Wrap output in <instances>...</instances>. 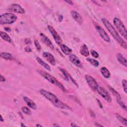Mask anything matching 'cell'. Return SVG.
Returning <instances> with one entry per match:
<instances>
[{
    "label": "cell",
    "mask_w": 127,
    "mask_h": 127,
    "mask_svg": "<svg viewBox=\"0 0 127 127\" xmlns=\"http://www.w3.org/2000/svg\"><path fill=\"white\" fill-rule=\"evenodd\" d=\"M40 93L48 99L51 103L56 107L67 110H71V108L65 103L61 101L55 94L51 93L45 89H41L40 90Z\"/></svg>",
    "instance_id": "1"
},
{
    "label": "cell",
    "mask_w": 127,
    "mask_h": 127,
    "mask_svg": "<svg viewBox=\"0 0 127 127\" xmlns=\"http://www.w3.org/2000/svg\"><path fill=\"white\" fill-rule=\"evenodd\" d=\"M102 23L104 24V26L107 29L110 33L112 35L113 37L116 40V41L120 45V46L123 48L126 49L127 48V42L123 40L121 36L118 34V32L116 30L114 26L111 24V23L106 18H103L101 19Z\"/></svg>",
    "instance_id": "2"
},
{
    "label": "cell",
    "mask_w": 127,
    "mask_h": 127,
    "mask_svg": "<svg viewBox=\"0 0 127 127\" xmlns=\"http://www.w3.org/2000/svg\"><path fill=\"white\" fill-rule=\"evenodd\" d=\"M37 71L41 76L45 78L51 83L57 86L58 87L60 88L63 92H67V90L65 88L64 86L60 82H59L56 78L51 75L50 74L41 69H37Z\"/></svg>",
    "instance_id": "3"
},
{
    "label": "cell",
    "mask_w": 127,
    "mask_h": 127,
    "mask_svg": "<svg viewBox=\"0 0 127 127\" xmlns=\"http://www.w3.org/2000/svg\"><path fill=\"white\" fill-rule=\"evenodd\" d=\"M17 20L16 16L12 13H5L0 16V24L1 25L10 24Z\"/></svg>",
    "instance_id": "4"
},
{
    "label": "cell",
    "mask_w": 127,
    "mask_h": 127,
    "mask_svg": "<svg viewBox=\"0 0 127 127\" xmlns=\"http://www.w3.org/2000/svg\"><path fill=\"white\" fill-rule=\"evenodd\" d=\"M113 23L118 32L121 34L122 36H123L125 40H127V30L123 23L121 21V20H120L119 18L117 17L114 18Z\"/></svg>",
    "instance_id": "5"
},
{
    "label": "cell",
    "mask_w": 127,
    "mask_h": 127,
    "mask_svg": "<svg viewBox=\"0 0 127 127\" xmlns=\"http://www.w3.org/2000/svg\"><path fill=\"white\" fill-rule=\"evenodd\" d=\"M96 91L106 101L108 102H112V98L110 96V93L104 88L98 86L96 89Z\"/></svg>",
    "instance_id": "6"
},
{
    "label": "cell",
    "mask_w": 127,
    "mask_h": 127,
    "mask_svg": "<svg viewBox=\"0 0 127 127\" xmlns=\"http://www.w3.org/2000/svg\"><path fill=\"white\" fill-rule=\"evenodd\" d=\"M85 78L90 88L94 91H96L98 85L95 78L88 74L85 75Z\"/></svg>",
    "instance_id": "7"
},
{
    "label": "cell",
    "mask_w": 127,
    "mask_h": 127,
    "mask_svg": "<svg viewBox=\"0 0 127 127\" xmlns=\"http://www.w3.org/2000/svg\"><path fill=\"white\" fill-rule=\"evenodd\" d=\"M48 30L50 32V33H51V34L52 35V36H53L54 39L55 40L56 43L58 45H61L62 44V39L61 36L57 33V32L51 25H48Z\"/></svg>",
    "instance_id": "8"
},
{
    "label": "cell",
    "mask_w": 127,
    "mask_h": 127,
    "mask_svg": "<svg viewBox=\"0 0 127 127\" xmlns=\"http://www.w3.org/2000/svg\"><path fill=\"white\" fill-rule=\"evenodd\" d=\"M95 26L98 34H99L100 36L102 38V39H103L105 41L107 42H110V38L107 35V34L106 33V32L105 31V30L100 25H99L97 23L95 24Z\"/></svg>",
    "instance_id": "9"
},
{
    "label": "cell",
    "mask_w": 127,
    "mask_h": 127,
    "mask_svg": "<svg viewBox=\"0 0 127 127\" xmlns=\"http://www.w3.org/2000/svg\"><path fill=\"white\" fill-rule=\"evenodd\" d=\"M8 9L10 11H13L18 13L22 14L25 13V10L22 8V7L16 3H13L11 4L9 7Z\"/></svg>",
    "instance_id": "10"
},
{
    "label": "cell",
    "mask_w": 127,
    "mask_h": 127,
    "mask_svg": "<svg viewBox=\"0 0 127 127\" xmlns=\"http://www.w3.org/2000/svg\"><path fill=\"white\" fill-rule=\"evenodd\" d=\"M69 60L71 63L76 66L80 68L82 67V64L81 61L76 55L74 54H70L69 56Z\"/></svg>",
    "instance_id": "11"
},
{
    "label": "cell",
    "mask_w": 127,
    "mask_h": 127,
    "mask_svg": "<svg viewBox=\"0 0 127 127\" xmlns=\"http://www.w3.org/2000/svg\"><path fill=\"white\" fill-rule=\"evenodd\" d=\"M41 39L42 41L45 43V45H46L48 47H49L51 50H54V45L51 42V41L49 39V38H48L45 34L43 33H40V34Z\"/></svg>",
    "instance_id": "12"
},
{
    "label": "cell",
    "mask_w": 127,
    "mask_h": 127,
    "mask_svg": "<svg viewBox=\"0 0 127 127\" xmlns=\"http://www.w3.org/2000/svg\"><path fill=\"white\" fill-rule=\"evenodd\" d=\"M42 56L51 64L53 65H55L56 64L55 59L54 56H53V55H52L51 53L45 52L43 53Z\"/></svg>",
    "instance_id": "13"
},
{
    "label": "cell",
    "mask_w": 127,
    "mask_h": 127,
    "mask_svg": "<svg viewBox=\"0 0 127 127\" xmlns=\"http://www.w3.org/2000/svg\"><path fill=\"white\" fill-rule=\"evenodd\" d=\"M59 69L60 70V71H61V72L63 73V74L64 75V77L65 78V80L68 81V80H70L75 85H76L77 87H78L77 84L76 83V81L73 79V78L71 76V75L68 73V72L67 71H66L65 69H63V68H59Z\"/></svg>",
    "instance_id": "14"
},
{
    "label": "cell",
    "mask_w": 127,
    "mask_h": 127,
    "mask_svg": "<svg viewBox=\"0 0 127 127\" xmlns=\"http://www.w3.org/2000/svg\"><path fill=\"white\" fill-rule=\"evenodd\" d=\"M71 15L74 20L79 24H81L83 22V19L81 15L75 10H72L71 11Z\"/></svg>",
    "instance_id": "15"
},
{
    "label": "cell",
    "mask_w": 127,
    "mask_h": 127,
    "mask_svg": "<svg viewBox=\"0 0 127 127\" xmlns=\"http://www.w3.org/2000/svg\"><path fill=\"white\" fill-rule=\"evenodd\" d=\"M23 99L24 101L26 102V104L31 108H32L33 110H36L37 109V105L30 98L27 97H24Z\"/></svg>",
    "instance_id": "16"
},
{
    "label": "cell",
    "mask_w": 127,
    "mask_h": 127,
    "mask_svg": "<svg viewBox=\"0 0 127 127\" xmlns=\"http://www.w3.org/2000/svg\"><path fill=\"white\" fill-rule=\"evenodd\" d=\"M79 52L80 54L84 57H88L89 56V52L87 46L85 44H83L80 49Z\"/></svg>",
    "instance_id": "17"
},
{
    "label": "cell",
    "mask_w": 127,
    "mask_h": 127,
    "mask_svg": "<svg viewBox=\"0 0 127 127\" xmlns=\"http://www.w3.org/2000/svg\"><path fill=\"white\" fill-rule=\"evenodd\" d=\"M117 60H118V62L121 64H122V65H123L125 67L127 66V60L124 57H123V56L121 54L118 53L117 54Z\"/></svg>",
    "instance_id": "18"
},
{
    "label": "cell",
    "mask_w": 127,
    "mask_h": 127,
    "mask_svg": "<svg viewBox=\"0 0 127 127\" xmlns=\"http://www.w3.org/2000/svg\"><path fill=\"white\" fill-rule=\"evenodd\" d=\"M36 61L40 65H41L43 67H44L46 70H47L48 71L51 70V67H50V65L48 64L45 63L44 61H43L41 58H40L39 57H37Z\"/></svg>",
    "instance_id": "19"
},
{
    "label": "cell",
    "mask_w": 127,
    "mask_h": 127,
    "mask_svg": "<svg viewBox=\"0 0 127 127\" xmlns=\"http://www.w3.org/2000/svg\"><path fill=\"white\" fill-rule=\"evenodd\" d=\"M60 47L62 51L66 55H70L72 52V50L64 44H61Z\"/></svg>",
    "instance_id": "20"
},
{
    "label": "cell",
    "mask_w": 127,
    "mask_h": 127,
    "mask_svg": "<svg viewBox=\"0 0 127 127\" xmlns=\"http://www.w3.org/2000/svg\"><path fill=\"white\" fill-rule=\"evenodd\" d=\"M100 70H101V72L102 74L105 78H108L110 77V75H111L110 72L109 70H108V69H107L106 67L103 66V67H101Z\"/></svg>",
    "instance_id": "21"
},
{
    "label": "cell",
    "mask_w": 127,
    "mask_h": 127,
    "mask_svg": "<svg viewBox=\"0 0 127 127\" xmlns=\"http://www.w3.org/2000/svg\"><path fill=\"white\" fill-rule=\"evenodd\" d=\"M0 36L1 38L4 41H6V42L10 43L11 42V39L10 37L5 32H2V31H0Z\"/></svg>",
    "instance_id": "22"
},
{
    "label": "cell",
    "mask_w": 127,
    "mask_h": 127,
    "mask_svg": "<svg viewBox=\"0 0 127 127\" xmlns=\"http://www.w3.org/2000/svg\"><path fill=\"white\" fill-rule=\"evenodd\" d=\"M0 57L5 60H12V56L11 54L8 53L2 52L0 54Z\"/></svg>",
    "instance_id": "23"
},
{
    "label": "cell",
    "mask_w": 127,
    "mask_h": 127,
    "mask_svg": "<svg viewBox=\"0 0 127 127\" xmlns=\"http://www.w3.org/2000/svg\"><path fill=\"white\" fill-rule=\"evenodd\" d=\"M87 61H88L92 65H93V66H95V67H98L99 65V63L98 62V61H97L96 60H95L94 59H92V58H87Z\"/></svg>",
    "instance_id": "24"
},
{
    "label": "cell",
    "mask_w": 127,
    "mask_h": 127,
    "mask_svg": "<svg viewBox=\"0 0 127 127\" xmlns=\"http://www.w3.org/2000/svg\"><path fill=\"white\" fill-rule=\"evenodd\" d=\"M116 117L118 119V120L122 124H123L124 125H125L126 127L127 126V119L126 118L122 117L121 116H120V115H118V114H117Z\"/></svg>",
    "instance_id": "25"
},
{
    "label": "cell",
    "mask_w": 127,
    "mask_h": 127,
    "mask_svg": "<svg viewBox=\"0 0 127 127\" xmlns=\"http://www.w3.org/2000/svg\"><path fill=\"white\" fill-rule=\"evenodd\" d=\"M108 87H109V89L110 90V91L112 92V93L115 96H116V98H121L120 94L116 91L115 90L113 87H112L111 86H108Z\"/></svg>",
    "instance_id": "26"
},
{
    "label": "cell",
    "mask_w": 127,
    "mask_h": 127,
    "mask_svg": "<svg viewBox=\"0 0 127 127\" xmlns=\"http://www.w3.org/2000/svg\"><path fill=\"white\" fill-rule=\"evenodd\" d=\"M117 101L118 102V103L120 105V106L123 109H124L125 111L127 110V107L126 106V105L124 104V103L122 101L121 98H117Z\"/></svg>",
    "instance_id": "27"
},
{
    "label": "cell",
    "mask_w": 127,
    "mask_h": 127,
    "mask_svg": "<svg viewBox=\"0 0 127 127\" xmlns=\"http://www.w3.org/2000/svg\"><path fill=\"white\" fill-rule=\"evenodd\" d=\"M23 113L26 115H30L31 114V111L27 107H23L21 109Z\"/></svg>",
    "instance_id": "28"
},
{
    "label": "cell",
    "mask_w": 127,
    "mask_h": 127,
    "mask_svg": "<svg viewBox=\"0 0 127 127\" xmlns=\"http://www.w3.org/2000/svg\"><path fill=\"white\" fill-rule=\"evenodd\" d=\"M122 85L123 87L125 93L127 92V81L126 79H123L122 80Z\"/></svg>",
    "instance_id": "29"
},
{
    "label": "cell",
    "mask_w": 127,
    "mask_h": 127,
    "mask_svg": "<svg viewBox=\"0 0 127 127\" xmlns=\"http://www.w3.org/2000/svg\"><path fill=\"white\" fill-rule=\"evenodd\" d=\"M34 45L35 46V47L36 48L37 50L39 51H41V45H40L39 43L38 42V41L37 40H34Z\"/></svg>",
    "instance_id": "30"
},
{
    "label": "cell",
    "mask_w": 127,
    "mask_h": 127,
    "mask_svg": "<svg viewBox=\"0 0 127 127\" xmlns=\"http://www.w3.org/2000/svg\"><path fill=\"white\" fill-rule=\"evenodd\" d=\"M90 53H91V55H92V56L95 58H97L99 56V55L98 54V53L94 50H91Z\"/></svg>",
    "instance_id": "31"
},
{
    "label": "cell",
    "mask_w": 127,
    "mask_h": 127,
    "mask_svg": "<svg viewBox=\"0 0 127 127\" xmlns=\"http://www.w3.org/2000/svg\"><path fill=\"white\" fill-rule=\"evenodd\" d=\"M25 51L26 52H31V48L29 47L28 46V47H26L25 48Z\"/></svg>",
    "instance_id": "32"
},
{
    "label": "cell",
    "mask_w": 127,
    "mask_h": 127,
    "mask_svg": "<svg viewBox=\"0 0 127 127\" xmlns=\"http://www.w3.org/2000/svg\"><path fill=\"white\" fill-rule=\"evenodd\" d=\"M25 43L26 44H30L31 43V40L29 39H25Z\"/></svg>",
    "instance_id": "33"
},
{
    "label": "cell",
    "mask_w": 127,
    "mask_h": 127,
    "mask_svg": "<svg viewBox=\"0 0 127 127\" xmlns=\"http://www.w3.org/2000/svg\"><path fill=\"white\" fill-rule=\"evenodd\" d=\"M0 81L1 82H4V81H5V78L4 77V76H3L2 75H0Z\"/></svg>",
    "instance_id": "34"
},
{
    "label": "cell",
    "mask_w": 127,
    "mask_h": 127,
    "mask_svg": "<svg viewBox=\"0 0 127 127\" xmlns=\"http://www.w3.org/2000/svg\"><path fill=\"white\" fill-rule=\"evenodd\" d=\"M65 1L68 3H69V4H73V3L71 0H65Z\"/></svg>",
    "instance_id": "35"
},
{
    "label": "cell",
    "mask_w": 127,
    "mask_h": 127,
    "mask_svg": "<svg viewBox=\"0 0 127 127\" xmlns=\"http://www.w3.org/2000/svg\"><path fill=\"white\" fill-rule=\"evenodd\" d=\"M95 125V126H97V127H99V126L103 127V126H102V125H100V124H98V123H96Z\"/></svg>",
    "instance_id": "36"
},
{
    "label": "cell",
    "mask_w": 127,
    "mask_h": 127,
    "mask_svg": "<svg viewBox=\"0 0 127 127\" xmlns=\"http://www.w3.org/2000/svg\"><path fill=\"white\" fill-rule=\"evenodd\" d=\"M70 126H71V127H75V126H77V125H75V124H73V123H71V125H70Z\"/></svg>",
    "instance_id": "37"
},
{
    "label": "cell",
    "mask_w": 127,
    "mask_h": 127,
    "mask_svg": "<svg viewBox=\"0 0 127 127\" xmlns=\"http://www.w3.org/2000/svg\"><path fill=\"white\" fill-rule=\"evenodd\" d=\"M36 127H42V125H39V124H37V125H36Z\"/></svg>",
    "instance_id": "38"
},
{
    "label": "cell",
    "mask_w": 127,
    "mask_h": 127,
    "mask_svg": "<svg viewBox=\"0 0 127 127\" xmlns=\"http://www.w3.org/2000/svg\"><path fill=\"white\" fill-rule=\"evenodd\" d=\"M0 121H1V122H3V119H2V116H1V115L0 116Z\"/></svg>",
    "instance_id": "39"
},
{
    "label": "cell",
    "mask_w": 127,
    "mask_h": 127,
    "mask_svg": "<svg viewBox=\"0 0 127 127\" xmlns=\"http://www.w3.org/2000/svg\"><path fill=\"white\" fill-rule=\"evenodd\" d=\"M21 127H25V126L24 125H23L22 123H21Z\"/></svg>",
    "instance_id": "40"
}]
</instances>
